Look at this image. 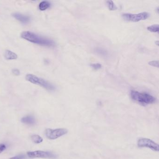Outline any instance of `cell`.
<instances>
[{
	"mask_svg": "<svg viewBox=\"0 0 159 159\" xmlns=\"http://www.w3.org/2000/svg\"><path fill=\"white\" fill-rule=\"evenodd\" d=\"M21 122L28 125H34L36 123V120L33 117L28 115L23 117L21 119Z\"/></svg>",
	"mask_w": 159,
	"mask_h": 159,
	"instance_id": "cell-9",
	"label": "cell"
},
{
	"mask_svg": "<svg viewBox=\"0 0 159 159\" xmlns=\"http://www.w3.org/2000/svg\"><path fill=\"white\" fill-rule=\"evenodd\" d=\"M12 16L15 19L20 21L22 24H27L30 21V17L29 16H25L21 14L15 13L13 14Z\"/></svg>",
	"mask_w": 159,
	"mask_h": 159,
	"instance_id": "cell-8",
	"label": "cell"
},
{
	"mask_svg": "<svg viewBox=\"0 0 159 159\" xmlns=\"http://www.w3.org/2000/svg\"><path fill=\"white\" fill-rule=\"evenodd\" d=\"M51 6V4L49 1H44L40 3L39 5V9L41 11H44L49 9Z\"/></svg>",
	"mask_w": 159,
	"mask_h": 159,
	"instance_id": "cell-11",
	"label": "cell"
},
{
	"mask_svg": "<svg viewBox=\"0 0 159 159\" xmlns=\"http://www.w3.org/2000/svg\"><path fill=\"white\" fill-rule=\"evenodd\" d=\"M4 57L7 60H14L16 59L18 56L15 53L9 50H6L5 52Z\"/></svg>",
	"mask_w": 159,
	"mask_h": 159,
	"instance_id": "cell-10",
	"label": "cell"
},
{
	"mask_svg": "<svg viewBox=\"0 0 159 159\" xmlns=\"http://www.w3.org/2000/svg\"><path fill=\"white\" fill-rule=\"evenodd\" d=\"M26 80L33 84L39 85L48 91H52L55 90V86L48 81L38 77L33 74H27L25 76Z\"/></svg>",
	"mask_w": 159,
	"mask_h": 159,
	"instance_id": "cell-3",
	"label": "cell"
},
{
	"mask_svg": "<svg viewBox=\"0 0 159 159\" xmlns=\"http://www.w3.org/2000/svg\"><path fill=\"white\" fill-rule=\"evenodd\" d=\"M12 72L13 74L16 76H19L20 74V72L17 69H14Z\"/></svg>",
	"mask_w": 159,
	"mask_h": 159,
	"instance_id": "cell-19",
	"label": "cell"
},
{
	"mask_svg": "<svg viewBox=\"0 0 159 159\" xmlns=\"http://www.w3.org/2000/svg\"><path fill=\"white\" fill-rule=\"evenodd\" d=\"M91 66L94 69H96V70L100 69L102 67V65H101V64H99V63L91 64Z\"/></svg>",
	"mask_w": 159,
	"mask_h": 159,
	"instance_id": "cell-16",
	"label": "cell"
},
{
	"mask_svg": "<svg viewBox=\"0 0 159 159\" xmlns=\"http://www.w3.org/2000/svg\"><path fill=\"white\" fill-rule=\"evenodd\" d=\"M131 96L133 100L143 105L151 104L156 101L154 97L146 92H140L132 90L131 92Z\"/></svg>",
	"mask_w": 159,
	"mask_h": 159,
	"instance_id": "cell-2",
	"label": "cell"
},
{
	"mask_svg": "<svg viewBox=\"0 0 159 159\" xmlns=\"http://www.w3.org/2000/svg\"><path fill=\"white\" fill-rule=\"evenodd\" d=\"M96 52L100 55L103 56H107V51H105L104 49H102L97 48L96 50Z\"/></svg>",
	"mask_w": 159,
	"mask_h": 159,
	"instance_id": "cell-15",
	"label": "cell"
},
{
	"mask_svg": "<svg viewBox=\"0 0 159 159\" xmlns=\"http://www.w3.org/2000/svg\"><path fill=\"white\" fill-rule=\"evenodd\" d=\"M25 158V156L24 155H19L16 156L15 157H12L9 159H24Z\"/></svg>",
	"mask_w": 159,
	"mask_h": 159,
	"instance_id": "cell-20",
	"label": "cell"
},
{
	"mask_svg": "<svg viewBox=\"0 0 159 159\" xmlns=\"http://www.w3.org/2000/svg\"><path fill=\"white\" fill-rule=\"evenodd\" d=\"M149 65L151 66H153V67H159V61H150L148 63Z\"/></svg>",
	"mask_w": 159,
	"mask_h": 159,
	"instance_id": "cell-17",
	"label": "cell"
},
{
	"mask_svg": "<svg viewBox=\"0 0 159 159\" xmlns=\"http://www.w3.org/2000/svg\"><path fill=\"white\" fill-rule=\"evenodd\" d=\"M21 37L26 40L34 44L47 47H54L55 43L48 38L41 37L32 32L26 31L21 33Z\"/></svg>",
	"mask_w": 159,
	"mask_h": 159,
	"instance_id": "cell-1",
	"label": "cell"
},
{
	"mask_svg": "<svg viewBox=\"0 0 159 159\" xmlns=\"http://www.w3.org/2000/svg\"><path fill=\"white\" fill-rule=\"evenodd\" d=\"M68 130L65 128L52 129L48 128L45 130V135L48 139L54 140L67 134Z\"/></svg>",
	"mask_w": 159,
	"mask_h": 159,
	"instance_id": "cell-4",
	"label": "cell"
},
{
	"mask_svg": "<svg viewBox=\"0 0 159 159\" xmlns=\"http://www.w3.org/2000/svg\"><path fill=\"white\" fill-rule=\"evenodd\" d=\"M27 155L30 158H49V159H56L57 157L56 155L51 152L43 151L37 150L33 152H28Z\"/></svg>",
	"mask_w": 159,
	"mask_h": 159,
	"instance_id": "cell-7",
	"label": "cell"
},
{
	"mask_svg": "<svg viewBox=\"0 0 159 159\" xmlns=\"http://www.w3.org/2000/svg\"><path fill=\"white\" fill-rule=\"evenodd\" d=\"M159 25L154 24L149 26L147 28V29L151 32L156 33L159 32Z\"/></svg>",
	"mask_w": 159,
	"mask_h": 159,
	"instance_id": "cell-13",
	"label": "cell"
},
{
	"mask_svg": "<svg viewBox=\"0 0 159 159\" xmlns=\"http://www.w3.org/2000/svg\"><path fill=\"white\" fill-rule=\"evenodd\" d=\"M107 4L109 10L111 11H114L117 9V7L112 1H107Z\"/></svg>",
	"mask_w": 159,
	"mask_h": 159,
	"instance_id": "cell-14",
	"label": "cell"
},
{
	"mask_svg": "<svg viewBox=\"0 0 159 159\" xmlns=\"http://www.w3.org/2000/svg\"><path fill=\"white\" fill-rule=\"evenodd\" d=\"M31 139L32 141L36 144L41 143L43 142V139L40 136L37 135H32L31 136Z\"/></svg>",
	"mask_w": 159,
	"mask_h": 159,
	"instance_id": "cell-12",
	"label": "cell"
},
{
	"mask_svg": "<svg viewBox=\"0 0 159 159\" xmlns=\"http://www.w3.org/2000/svg\"><path fill=\"white\" fill-rule=\"evenodd\" d=\"M6 148H7V146L4 143L0 144V153L6 150Z\"/></svg>",
	"mask_w": 159,
	"mask_h": 159,
	"instance_id": "cell-18",
	"label": "cell"
},
{
	"mask_svg": "<svg viewBox=\"0 0 159 159\" xmlns=\"http://www.w3.org/2000/svg\"><path fill=\"white\" fill-rule=\"evenodd\" d=\"M137 145L140 148H148L154 151H159V146L158 144L148 138H140L139 139L137 142Z\"/></svg>",
	"mask_w": 159,
	"mask_h": 159,
	"instance_id": "cell-6",
	"label": "cell"
},
{
	"mask_svg": "<svg viewBox=\"0 0 159 159\" xmlns=\"http://www.w3.org/2000/svg\"><path fill=\"white\" fill-rule=\"evenodd\" d=\"M149 16L148 13L144 12L137 14H124L122 15V17L125 20L127 21L138 22L140 21L145 20Z\"/></svg>",
	"mask_w": 159,
	"mask_h": 159,
	"instance_id": "cell-5",
	"label": "cell"
}]
</instances>
